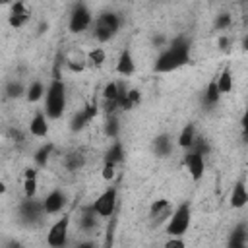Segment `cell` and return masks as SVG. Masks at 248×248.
Listing matches in <instances>:
<instances>
[{
    "label": "cell",
    "instance_id": "1",
    "mask_svg": "<svg viewBox=\"0 0 248 248\" xmlns=\"http://www.w3.org/2000/svg\"><path fill=\"white\" fill-rule=\"evenodd\" d=\"M192 60V43L186 35H176L169 41V45L159 52L153 72L155 74H170Z\"/></svg>",
    "mask_w": 248,
    "mask_h": 248
},
{
    "label": "cell",
    "instance_id": "2",
    "mask_svg": "<svg viewBox=\"0 0 248 248\" xmlns=\"http://www.w3.org/2000/svg\"><path fill=\"white\" fill-rule=\"evenodd\" d=\"M66 105H68V93H66V83L58 72V64L54 68V76L46 87V95H45V114L48 120H58L64 116L66 112Z\"/></svg>",
    "mask_w": 248,
    "mask_h": 248
},
{
    "label": "cell",
    "instance_id": "3",
    "mask_svg": "<svg viewBox=\"0 0 248 248\" xmlns=\"http://www.w3.org/2000/svg\"><path fill=\"white\" fill-rule=\"evenodd\" d=\"M120 25H122V17L116 12H103L93 21V35L99 43H108L118 35Z\"/></svg>",
    "mask_w": 248,
    "mask_h": 248
},
{
    "label": "cell",
    "instance_id": "4",
    "mask_svg": "<svg viewBox=\"0 0 248 248\" xmlns=\"http://www.w3.org/2000/svg\"><path fill=\"white\" fill-rule=\"evenodd\" d=\"M192 225V205L190 202H182L180 205L174 207L169 223L165 225L167 236H184L190 231Z\"/></svg>",
    "mask_w": 248,
    "mask_h": 248
},
{
    "label": "cell",
    "instance_id": "5",
    "mask_svg": "<svg viewBox=\"0 0 248 248\" xmlns=\"http://www.w3.org/2000/svg\"><path fill=\"white\" fill-rule=\"evenodd\" d=\"M93 211L101 217V219H110L112 215H116V207H118V188L116 186H108L105 188L95 202L91 203Z\"/></svg>",
    "mask_w": 248,
    "mask_h": 248
},
{
    "label": "cell",
    "instance_id": "6",
    "mask_svg": "<svg viewBox=\"0 0 248 248\" xmlns=\"http://www.w3.org/2000/svg\"><path fill=\"white\" fill-rule=\"evenodd\" d=\"M68 232H70V213H64L48 227L46 244L50 248H64L68 244Z\"/></svg>",
    "mask_w": 248,
    "mask_h": 248
},
{
    "label": "cell",
    "instance_id": "7",
    "mask_svg": "<svg viewBox=\"0 0 248 248\" xmlns=\"http://www.w3.org/2000/svg\"><path fill=\"white\" fill-rule=\"evenodd\" d=\"M93 25V16L89 12V8L83 2L74 4L72 12H70V19H68V29L70 33H83Z\"/></svg>",
    "mask_w": 248,
    "mask_h": 248
},
{
    "label": "cell",
    "instance_id": "8",
    "mask_svg": "<svg viewBox=\"0 0 248 248\" xmlns=\"http://www.w3.org/2000/svg\"><path fill=\"white\" fill-rule=\"evenodd\" d=\"M45 217V209H43V202H37L35 198L29 200L25 198L21 203H19V219L25 223V225H39Z\"/></svg>",
    "mask_w": 248,
    "mask_h": 248
},
{
    "label": "cell",
    "instance_id": "9",
    "mask_svg": "<svg viewBox=\"0 0 248 248\" xmlns=\"http://www.w3.org/2000/svg\"><path fill=\"white\" fill-rule=\"evenodd\" d=\"M172 211H174V207H172V203H170L169 200H165V198L155 200V202L149 205V213H147L149 227H157V225H161V223L167 225L169 219H170V215H172Z\"/></svg>",
    "mask_w": 248,
    "mask_h": 248
},
{
    "label": "cell",
    "instance_id": "10",
    "mask_svg": "<svg viewBox=\"0 0 248 248\" xmlns=\"http://www.w3.org/2000/svg\"><path fill=\"white\" fill-rule=\"evenodd\" d=\"M182 163H184V167H186V170L194 182H200L203 178V172H205V157L203 155L190 149V151H186Z\"/></svg>",
    "mask_w": 248,
    "mask_h": 248
},
{
    "label": "cell",
    "instance_id": "11",
    "mask_svg": "<svg viewBox=\"0 0 248 248\" xmlns=\"http://www.w3.org/2000/svg\"><path fill=\"white\" fill-rule=\"evenodd\" d=\"M41 202H43L45 215H58V213L66 207V203H68V196H66L64 190L54 188V190H50Z\"/></svg>",
    "mask_w": 248,
    "mask_h": 248
},
{
    "label": "cell",
    "instance_id": "12",
    "mask_svg": "<svg viewBox=\"0 0 248 248\" xmlns=\"http://www.w3.org/2000/svg\"><path fill=\"white\" fill-rule=\"evenodd\" d=\"M29 17H31V12L27 10V6H25V2H14L12 6H10V14H8V23H10V27H14V29H19V27H23L27 21H29Z\"/></svg>",
    "mask_w": 248,
    "mask_h": 248
},
{
    "label": "cell",
    "instance_id": "13",
    "mask_svg": "<svg viewBox=\"0 0 248 248\" xmlns=\"http://www.w3.org/2000/svg\"><path fill=\"white\" fill-rule=\"evenodd\" d=\"M64 64L70 72L74 74H81L87 68V52L79 50V48H70L64 54Z\"/></svg>",
    "mask_w": 248,
    "mask_h": 248
},
{
    "label": "cell",
    "instance_id": "14",
    "mask_svg": "<svg viewBox=\"0 0 248 248\" xmlns=\"http://www.w3.org/2000/svg\"><path fill=\"white\" fill-rule=\"evenodd\" d=\"M229 205L232 209H242L244 205H248V186H246L244 178H238L232 184V190L229 194Z\"/></svg>",
    "mask_w": 248,
    "mask_h": 248
},
{
    "label": "cell",
    "instance_id": "15",
    "mask_svg": "<svg viewBox=\"0 0 248 248\" xmlns=\"http://www.w3.org/2000/svg\"><path fill=\"white\" fill-rule=\"evenodd\" d=\"M116 74L122 76V78H128V76H134L136 74V60L132 56V50L130 48H124L120 54H118V60H116Z\"/></svg>",
    "mask_w": 248,
    "mask_h": 248
},
{
    "label": "cell",
    "instance_id": "16",
    "mask_svg": "<svg viewBox=\"0 0 248 248\" xmlns=\"http://www.w3.org/2000/svg\"><path fill=\"white\" fill-rule=\"evenodd\" d=\"M48 118L45 114V110H37L29 122V134L35 136V138H46L48 136Z\"/></svg>",
    "mask_w": 248,
    "mask_h": 248
},
{
    "label": "cell",
    "instance_id": "17",
    "mask_svg": "<svg viewBox=\"0 0 248 248\" xmlns=\"http://www.w3.org/2000/svg\"><path fill=\"white\" fill-rule=\"evenodd\" d=\"M248 246V227L244 223H238L232 227L229 234L227 248H246Z\"/></svg>",
    "mask_w": 248,
    "mask_h": 248
},
{
    "label": "cell",
    "instance_id": "18",
    "mask_svg": "<svg viewBox=\"0 0 248 248\" xmlns=\"http://www.w3.org/2000/svg\"><path fill=\"white\" fill-rule=\"evenodd\" d=\"M196 140H198L196 126H194V124H186V126L180 130L178 138H176V145H178L180 149H184V151H190V149L194 147Z\"/></svg>",
    "mask_w": 248,
    "mask_h": 248
},
{
    "label": "cell",
    "instance_id": "19",
    "mask_svg": "<svg viewBox=\"0 0 248 248\" xmlns=\"http://www.w3.org/2000/svg\"><path fill=\"white\" fill-rule=\"evenodd\" d=\"M153 153L157 155V157H169L170 153H172V138H170V134H159V136H155V140H153Z\"/></svg>",
    "mask_w": 248,
    "mask_h": 248
},
{
    "label": "cell",
    "instance_id": "20",
    "mask_svg": "<svg viewBox=\"0 0 248 248\" xmlns=\"http://www.w3.org/2000/svg\"><path fill=\"white\" fill-rule=\"evenodd\" d=\"M37 169L29 167L23 170V196L33 200L37 196Z\"/></svg>",
    "mask_w": 248,
    "mask_h": 248
},
{
    "label": "cell",
    "instance_id": "21",
    "mask_svg": "<svg viewBox=\"0 0 248 248\" xmlns=\"http://www.w3.org/2000/svg\"><path fill=\"white\" fill-rule=\"evenodd\" d=\"M99 219H101V217L93 211V207L87 205V207H83V211H81V217H79V229L85 231V232H93V231L97 229V225H99Z\"/></svg>",
    "mask_w": 248,
    "mask_h": 248
},
{
    "label": "cell",
    "instance_id": "22",
    "mask_svg": "<svg viewBox=\"0 0 248 248\" xmlns=\"http://www.w3.org/2000/svg\"><path fill=\"white\" fill-rule=\"evenodd\" d=\"M217 78V87H219V93L221 95H229L234 87V78H232V70L229 66H225L221 70V74L215 76Z\"/></svg>",
    "mask_w": 248,
    "mask_h": 248
},
{
    "label": "cell",
    "instance_id": "23",
    "mask_svg": "<svg viewBox=\"0 0 248 248\" xmlns=\"http://www.w3.org/2000/svg\"><path fill=\"white\" fill-rule=\"evenodd\" d=\"M124 161V147H122V143H120V140H114L110 145H108V149H107V153H105V161L103 163H110V165H120Z\"/></svg>",
    "mask_w": 248,
    "mask_h": 248
},
{
    "label": "cell",
    "instance_id": "24",
    "mask_svg": "<svg viewBox=\"0 0 248 248\" xmlns=\"http://www.w3.org/2000/svg\"><path fill=\"white\" fill-rule=\"evenodd\" d=\"M62 165H64L68 170L76 172V170H79V169L85 165V157H83V153H79V151H70V153H66V157L62 159Z\"/></svg>",
    "mask_w": 248,
    "mask_h": 248
},
{
    "label": "cell",
    "instance_id": "25",
    "mask_svg": "<svg viewBox=\"0 0 248 248\" xmlns=\"http://www.w3.org/2000/svg\"><path fill=\"white\" fill-rule=\"evenodd\" d=\"M52 151H54V143H43L37 151H35V155H33V161H35V165L37 167H46V163H48V159H50V155H52Z\"/></svg>",
    "mask_w": 248,
    "mask_h": 248
},
{
    "label": "cell",
    "instance_id": "26",
    "mask_svg": "<svg viewBox=\"0 0 248 248\" xmlns=\"http://www.w3.org/2000/svg\"><path fill=\"white\" fill-rule=\"evenodd\" d=\"M107 62V52L103 46H95L87 52V66L93 68H103V64Z\"/></svg>",
    "mask_w": 248,
    "mask_h": 248
},
{
    "label": "cell",
    "instance_id": "27",
    "mask_svg": "<svg viewBox=\"0 0 248 248\" xmlns=\"http://www.w3.org/2000/svg\"><path fill=\"white\" fill-rule=\"evenodd\" d=\"M219 99H221V93H219V87H217V78H213V79L207 83V87H205L203 101H205L207 107H213V105L219 103Z\"/></svg>",
    "mask_w": 248,
    "mask_h": 248
},
{
    "label": "cell",
    "instance_id": "28",
    "mask_svg": "<svg viewBox=\"0 0 248 248\" xmlns=\"http://www.w3.org/2000/svg\"><path fill=\"white\" fill-rule=\"evenodd\" d=\"M46 95V89H45V85H43V81H33L29 87H27V95H25V99L29 101V103H37V101H41L43 97Z\"/></svg>",
    "mask_w": 248,
    "mask_h": 248
},
{
    "label": "cell",
    "instance_id": "29",
    "mask_svg": "<svg viewBox=\"0 0 248 248\" xmlns=\"http://www.w3.org/2000/svg\"><path fill=\"white\" fill-rule=\"evenodd\" d=\"M103 130H105V136H107L108 140H112V141L118 140V134H120V122H118V116H116V114H114V116H107Z\"/></svg>",
    "mask_w": 248,
    "mask_h": 248
},
{
    "label": "cell",
    "instance_id": "30",
    "mask_svg": "<svg viewBox=\"0 0 248 248\" xmlns=\"http://www.w3.org/2000/svg\"><path fill=\"white\" fill-rule=\"evenodd\" d=\"M4 93H6V97H10V99H19V97L27 95V89L23 87V83H21V81L12 79V81H8V83H6Z\"/></svg>",
    "mask_w": 248,
    "mask_h": 248
},
{
    "label": "cell",
    "instance_id": "31",
    "mask_svg": "<svg viewBox=\"0 0 248 248\" xmlns=\"http://www.w3.org/2000/svg\"><path fill=\"white\" fill-rule=\"evenodd\" d=\"M141 103V93L138 89H128L124 101L120 103V110H132L134 107H138Z\"/></svg>",
    "mask_w": 248,
    "mask_h": 248
},
{
    "label": "cell",
    "instance_id": "32",
    "mask_svg": "<svg viewBox=\"0 0 248 248\" xmlns=\"http://www.w3.org/2000/svg\"><path fill=\"white\" fill-rule=\"evenodd\" d=\"M101 101H110V103H118V81H108L103 87L101 93Z\"/></svg>",
    "mask_w": 248,
    "mask_h": 248
},
{
    "label": "cell",
    "instance_id": "33",
    "mask_svg": "<svg viewBox=\"0 0 248 248\" xmlns=\"http://www.w3.org/2000/svg\"><path fill=\"white\" fill-rule=\"evenodd\" d=\"M87 124H89V122L85 120L83 112H81V110H78V112L72 116V120H70V130H72V132H81Z\"/></svg>",
    "mask_w": 248,
    "mask_h": 248
},
{
    "label": "cell",
    "instance_id": "34",
    "mask_svg": "<svg viewBox=\"0 0 248 248\" xmlns=\"http://www.w3.org/2000/svg\"><path fill=\"white\" fill-rule=\"evenodd\" d=\"M99 108H101V105L97 103V101H91V103H87L83 108H81V112H83V116H85V120L87 122H91L95 116H97V112H99Z\"/></svg>",
    "mask_w": 248,
    "mask_h": 248
},
{
    "label": "cell",
    "instance_id": "35",
    "mask_svg": "<svg viewBox=\"0 0 248 248\" xmlns=\"http://www.w3.org/2000/svg\"><path fill=\"white\" fill-rule=\"evenodd\" d=\"M231 25H232L231 14H219V16L215 17V29H217V31H225V29H229Z\"/></svg>",
    "mask_w": 248,
    "mask_h": 248
},
{
    "label": "cell",
    "instance_id": "36",
    "mask_svg": "<svg viewBox=\"0 0 248 248\" xmlns=\"http://www.w3.org/2000/svg\"><path fill=\"white\" fill-rule=\"evenodd\" d=\"M194 151H198L200 155H209V151H211V145L207 143V140L205 138H202V136H198V140H196V143H194V147H192Z\"/></svg>",
    "mask_w": 248,
    "mask_h": 248
},
{
    "label": "cell",
    "instance_id": "37",
    "mask_svg": "<svg viewBox=\"0 0 248 248\" xmlns=\"http://www.w3.org/2000/svg\"><path fill=\"white\" fill-rule=\"evenodd\" d=\"M163 248H186L184 236H169L163 244Z\"/></svg>",
    "mask_w": 248,
    "mask_h": 248
},
{
    "label": "cell",
    "instance_id": "38",
    "mask_svg": "<svg viewBox=\"0 0 248 248\" xmlns=\"http://www.w3.org/2000/svg\"><path fill=\"white\" fill-rule=\"evenodd\" d=\"M114 170H116V167H114V165H110V163H103V170H101V176H103L107 182H110V180L114 178Z\"/></svg>",
    "mask_w": 248,
    "mask_h": 248
},
{
    "label": "cell",
    "instance_id": "39",
    "mask_svg": "<svg viewBox=\"0 0 248 248\" xmlns=\"http://www.w3.org/2000/svg\"><path fill=\"white\" fill-rule=\"evenodd\" d=\"M240 130H242L244 140L248 141V107L244 108V112H242V116H240Z\"/></svg>",
    "mask_w": 248,
    "mask_h": 248
},
{
    "label": "cell",
    "instance_id": "40",
    "mask_svg": "<svg viewBox=\"0 0 248 248\" xmlns=\"http://www.w3.org/2000/svg\"><path fill=\"white\" fill-rule=\"evenodd\" d=\"M217 45H219V48H221V50H227V48L231 46V39H229L227 35H221V37L217 39Z\"/></svg>",
    "mask_w": 248,
    "mask_h": 248
},
{
    "label": "cell",
    "instance_id": "41",
    "mask_svg": "<svg viewBox=\"0 0 248 248\" xmlns=\"http://www.w3.org/2000/svg\"><path fill=\"white\" fill-rule=\"evenodd\" d=\"M4 248H25V246H23L19 240H16V238H10V240L4 244Z\"/></svg>",
    "mask_w": 248,
    "mask_h": 248
},
{
    "label": "cell",
    "instance_id": "42",
    "mask_svg": "<svg viewBox=\"0 0 248 248\" xmlns=\"http://www.w3.org/2000/svg\"><path fill=\"white\" fill-rule=\"evenodd\" d=\"M76 248H97V246H95L91 240H85V242H79Z\"/></svg>",
    "mask_w": 248,
    "mask_h": 248
},
{
    "label": "cell",
    "instance_id": "43",
    "mask_svg": "<svg viewBox=\"0 0 248 248\" xmlns=\"http://www.w3.org/2000/svg\"><path fill=\"white\" fill-rule=\"evenodd\" d=\"M242 48L248 52V33H246V35H244V39H242Z\"/></svg>",
    "mask_w": 248,
    "mask_h": 248
}]
</instances>
